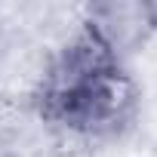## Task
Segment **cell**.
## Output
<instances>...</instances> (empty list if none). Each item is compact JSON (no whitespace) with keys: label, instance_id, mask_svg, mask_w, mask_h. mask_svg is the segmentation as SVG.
Returning a JSON list of instances; mask_svg holds the SVG:
<instances>
[{"label":"cell","instance_id":"6da1fadb","mask_svg":"<svg viewBox=\"0 0 157 157\" xmlns=\"http://www.w3.org/2000/svg\"><path fill=\"white\" fill-rule=\"evenodd\" d=\"M28 102L43 123L74 139H114L139 114V86L123 62L77 28L40 68Z\"/></svg>","mask_w":157,"mask_h":157},{"label":"cell","instance_id":"7a4b0ae2","mask_svg":"<svg viewBox=\"0 0 157 157\" xmlns=\"http://www.w3.org/2000/svg\"><path fill=\"white\" fill-rule=\"evenodd\" d=\"M80 31L111 59L126 62L157 34V3L151 0H102L90 3Z\"/></svg>","mask_w":157,"mask_h":157}]
</instances>
